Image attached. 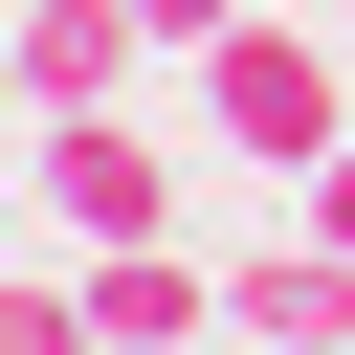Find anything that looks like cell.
<instances>
[{
  "label": "cell",
  "mask_w": 355,
  "mask_h": 355,
  "mask_svg": "<svg viewBox=\"0 0 355 355\" xmlns=\"http://www.w3.org/2000/svg\"><path fill=\"white\" fill-rule=\"evenodd\" d=\"M22 178H44L67 244H178V155L133 133V89L111 111H22Z\"/></svg>",
  "instance_id": "obj_2"
},
{
  "label": "cell",
  "mask_w": 355,
  "mask_h": 355,
  "mask_svg": "<svg viewBox=\"0 0 355 355\" xmlns=\"http://www.w3.org/2000/svg\"><path fill=\"white\" fill-rule=\"evenodd\" d=\"M222 355H355V244H333V222L222 244Z\"/></svg>",
  "instance_id": "obj_3"
},
{
  "label": "cell",
  "mask_w": 355,
  "mask_h": 355,
  "mask_svg": "<svg viewBox=\"0 0 355 355\" xmlns=\"http://www.w3.org/2000/svg\"><path fill=\"white\" fill-rule=\"evenodd\" d=\"M333 22H355V0H333Z\"/></svg>",
  "instance_id": "obj_10"
},
{
  "label": "cell",
  "mask_w": 355,
  "mask_h": 355,
  "mask_svg": "<svg viewBox=\"0 0 355 355\" xmlns=\"http://www.w3.org/2000/svg\"><path fill=\"white\" fill-rule=\"evenodd\" d=\"M311 222H333V244H355V133H333V155H311Z\"/></svg>",
  "instance_id": "obj_8"
},
{
  "label": "cell",
  "mask_w": 355,
  "mask_h": 355,
  "mask_svg": "<svg viewBox=\"0 0 355 355\" xmlns=\"http://www.w3.org/2000/svg\"><path fill=\"white\" fill-rule=\"evenodd\" d=\"M133 22H155V67H200V44L244 22V0H133Z\"/></svg>",
  "instance_id": "obj_7"
},
{
  "label": "cell",
  "mask_w": 355,
  "mask_h": 355,
  "mask_svg": "<svg viewBox=\"0 0 355 355\" xmlns=\"http://www.w3.org/2000/svg\"><path fill=\"white\" fill-rule=\"evenodd\" d=\"M89 266V355H200L222 333V244H67Z\"/></svg>",
  "instance_id": "obj_4"
},
{
  "label": "cell",
  "mask_w": 355,
  "mask_h": 355,
  "mask_svg": "<svg viewBox=\"0 0 355 355\" xmlns=\"http://www.w3.org/2000/svg\"><path fill=\"white\" fill-rule=\"evenodd\" d=\"M200 133H222L244 178H311V155L355 133V67H333V22H222V44H200Z\"/></svg>",
  "instance_id": "obj_1"
},
{
  "label": "cell",
  "mask_w": 355,
  "mask_h": 355,
  "mask_svg": "<svg viewBox=\"0 0 355 355\" xmlns=\"http://www.w3.org/2000/svg\"><path fill=\"white\" fill-rule=\"evenodd\" d=\"M0 355H89V266H0Z\"/></svg>",
  "instance_id": "obj_6"
},
{
  "label": "cell",
  "mask_w": 355,
  "mask_h": 355,
  "mask_svg": "<svg viewBox=\"0 0 355 355\" xmlns=\"http://www.w3.org/2000/svg\"><path fill=\"white\" fill-rule=\"evenodd\" d=\"M0 22H22V111H111V89L155 67L133 0H0Z\"/></svg>",
  "instance_id": "obj_5"
},
{
  "label": "cell",
  "mask_w": 355,
  "mask_h": 355,
  "mask_svg": "<svg viewBox=\"0 0 355 355\" xmlns=\"http://www.w3.org/2000/svg\"><path fill=\"white\" fill-rule=\"evenodd\" d=\"M0 133H22V22H0Z\"/></svg>",
  "instance_id": "obj_9"
}]
</instances>
